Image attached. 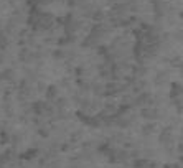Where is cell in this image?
<instances>
[{
  "label": "cell",
  "instance_id": "obj_5",
  "mask_svg": "<svg viewBox=\"0 0 183 168\" xmlns=\"http://www.w3.org/2000/svg\"><path fill=\"white\" fill-rule=\"evenodd\" d=\"M0 63H2V56H0Z\"/></svg>",
  "mask_w": 183,
  "mask_h": 168
},
{
  "label": "cell",
  "instance_id": "obj_4",
  "mask_svg": "<svg viewBox=\"0 0 183 168\" xmlns=\"http://www.w3.org/2000/svg\"><path fill=\"white\" fill-rule=\"evenodd\" d=\"M0 79H3V76H2V74H0Z\"/></svg>",
  "mask_w": 183,
  "mask_h": 168
},
{
  "label": "cell",
  "instance_id": "obj_2",
  "mask_svg": "<svg viewBox=\"0 0 183 168\" xmlns=\"http://www.w3.org/2000/svg\"><path fill=\"white\" fill-rule=\"evenodd\" d=\"M103 18H104V13L103 12H96V13H94V20H96V22H103Z\"/></svg>",
  "mask_w": 183,
  "mask_h": 168
},
{
  "label": "cell",
  "instance_id": "obj_1",
  "mask_svg": "<svg viewBox=\"0 0 183 168\" xmlns=\"http://www.w3.org/2000/svg\"><path fill=\"white\" fill-rule=\"evenodd\" d=\"M46 97H48L50 101L56 99V97H58V87H56V86H48V89H46Z\"/></svg>",
  "mask_w": 183,
  "mask_h": 168
},
{
  "label": "cell",
  "instance_id": "obj_3",
  "mask_svg": "<svg viewBox=\"0 0 183 168\" xmlns=\"http://www.w3.org/2000/svg\"><path fill=\"white\" fill-rule=\"evenodd\" d=\"M106 51H107V48H106V46H101V48H99V53H101V54H104Z\"/></svg>",
  "mask_w": 183,
  "mask_h": 168
}]
</instances>
